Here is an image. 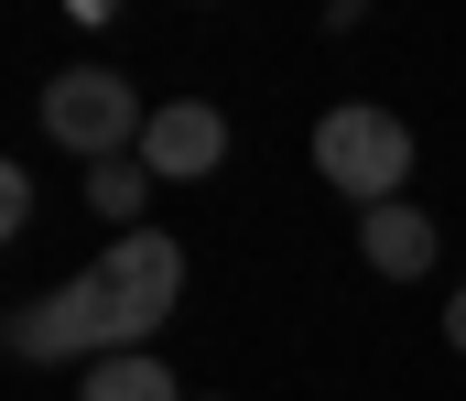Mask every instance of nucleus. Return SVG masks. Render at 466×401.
<instances>
[{"label": "nucleus", "instance_id": "obj_1", "mask_svg": "<svg viewBox=\"0 0 466 401\" xmlns=\"http://www.w3.org/2000/svg\"><path fill=\"white\" fill-rule=\"evenodd\" d=\"M174 293H185V250H174L163 228H130V239H109L66 293L11 304V358H66V347L119 358V347H141V336L174 315Z\"/></svg>", "mask_w": 466, "mask_h": 401}, {"label": "nucleus", "instance_id": "obj_2", "mask_svg": "<svg viewBox=\"0 0 466 401\" xmlns=\"http://www.w3.org/2000/svg\"><path fill=\"white\" fill-rule=\"evenodd\" d=\"M315 174H326L337 195H358V217H369V206H401V174H412V131H401L390 109L348 98V109H326V120H315Z\"/></svg>", "mask_w": 466, "mask_h": 401}, {"label": "nucleus", "instance_id": "obj_3", "mask_svg": "<svg viewBox=\"0 0 466 401\" xmlns=\"http://www.w3.org/2000/svg\"><path fill=\"white\" fill-rule=\"evenodd\" d=\"M44 131L66 152H87V163H130L141 131H152V109L130 98V76H109V65H66L44 87Z\"/></svg>", "mask_w": 466, "mask_h": 401}, {"label": "nucleus", "instance_id": "obj_4", "mask_svg": "<svg viewBox=\"0 0 466 401\" xmlns=\"http://www.w3.org/2000/svg\"><path fill=\"white\" fill-rule=\"evenodd\" d=\"M218 163H228V120L207 98H163L152 109V131H141V174L152 185H207Z\"/></svg>", "mask_w": 466, "mask_h": 401}, {"label": "nucleus", "instance_id": "obj_5", "mask_svg": "<svg viewBox=\"0 0 466 401\" xmlns=\"http://www.w3.org/2000/svg\"><path fill=\"white\" fill-rule=\"evenodd\" d=\"M358 261L390 271V282H423V271H434V217H423L412 195H401V206H369V217H358Z\"/></svg>", "mask_w": 466, "mask_h": 401}, {"label": "nucleus", "instance_id": "obj_6", "mask_svg": "<svg viewBox=\"0 0 466 401\" xmlns=\"http://www.w3.org/2000/svg\"><path fill=\"white\" fill-rule=\"evenodd\" d=\"M76 401H185V391H174V369H163L152 347H119V358H87Z\"/></svg>", "mask_w": 466, "mask_h": 401}, {"label": "nucleus", "instance_id": "obj_7", "mask_svg": "<svg viewBox=\"0 0 466 401\" xmlns=\"http://www.w3.org/2000/svg\"><path fill=\"white\" fill-rule=\"evenodd\" d=\"M141 195H152V174H141V152H130V163H98V174H87V206L109 217L119 239L141 228Z\"/></svg>", "mask_w": 466, "mask_h": 401}, {"label": "nucleus", "instance_id": "obj_8", "mask_svg": "<svg viewBox=\"0 0 466 401\" xmlns=\"http://www.w3.org/2000/svg\"><path fill=\"white\" fill-rule=\"evenodd\" d=\"M22 228H33V174L0 163V239H22Z\"/></svg>", "mask_w": 466, "mask_h": 401}, {"label": "nucleus", "instance_id": "obj_9", "mask_svg": "<svg viewBox=\"0 0 466 401\" xmlns=\"http://www.w3.org/2000/svg\"><path fill=\"white\" fill-rule=\"evenodd\" d=\"M445 336H456V347H466V293H445Z\"/></svg>", "mask_w": 466, "mask_h": 401}]
</instances>
